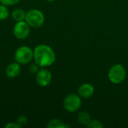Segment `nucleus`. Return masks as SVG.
<instances>
[{
    "instance_id": "13",
    "label": "nucleus",
    "mask_w": 128,
    "mask_h": 128,
    "mask_svg": "<svg viewBox=\"0 0 128 128\" xmlns=\"http://www.w3.org/2000/svg\"><path fill=\"white\" fill-rule=\"evenodd\" d=\"M9 16V10L7 6L0 4V21L5 20Z\"/></svg>"
},
{
    "instance_id": "14",
    "label": "nucleus",
    "mask_w": 128,
    "mask_h": 128,
    "mask_svg": "<svg viewBox=\"0 0 128 128\" xmlns=\"http://www.w3.org/2000/svg\"><path fill=\"white\" fill-rule=\"evenodd\" d=\"M103 127V124L98 120H92L87 125V128H102Z\"/></svg>"
},
{
    "instance_id": "4",
    "label": "nucleus",
    "mask_w": 128,
    "mask_h": 128,
    "mask_svg": "<svg viewBox=\"0 0 128 128\" xmlns=\"http://www.w3.org/2000/svg\"><path fill=\"white\" fill-rule=\"evenodd\" d=\"M109 79L114 84L122 83L126 78V70L120 64H116L111 67L108 74Z\"/></svg>"
},
{
    "instance_id": "2",
    "label": "nucleus",
    "mask_w": 128,
    "mask_h": 128,
    "mask_svg": "<svg viewBox=\"0 0 128 128\" xmlns=\"http://www.w3.org/2000/svg\"><path fill=\"white\" fill-rule=\"evenodd\" d=\"M26 22L28 24L31 28H40L41 27L45 20L44 14L38 9H31L26 12Z\"/></svg>"
},
{
    "instance_id": "5",
    "label": "nucleus",
    "mask_w": 128,
    "mask_h": 128,
    "mask_svg": "<svg viewBox=\"0 0 128 128\" xmlns=\"http://www.w3.org/2000/svg\"><path fill=\"white\" fill-rule=\"evenodd\" d=\"M82 105V100L80 96L76 94H68L64 100H63V106L64 109L70 112H74L77 111Z\"/></svg>"
},
{
    "instance_id": "15",
    "label": "nucleus",
    "mask_w": 128,
    "mask_h": 128,
    "mask_svg": "<svg viewBox=\"0 0 128 128\" xmlns=\"http://www.w3.org/2000/svg\"><path fill=\"white\" fill-rule=\"evenodd\" d=\"M16 122L20 126V127H23L25 125L27 124L28 123V118H26V116H20L16 118Z\"/></svg>"
},
{
    "instance_id": "16",
    "label": "nucleus",
    "mask_w": 128,
    "mask_h": 128,
    "mask_svg": "<svg viewBox=\"0 0 128 128\" xmlns=\"http://www.w3.org/2000/svg\"><path fill=\"white\" fill-rule=\"evenodd\" d=\"M20 0H0V3L5 6H12L19 3Z\"/></svg>"
},
{
    "instance_id": "6",
    "label": "nucleus",
    "mask_w": 128,
    "mask_h": 128,
    "mask_svg": "<svg viewBox=\"0 0 128 128\" xmlns=\"http://www.w3.org/2000/svg\"><path fill=\"white\" fill-rule=\"evenodd\" d=\"M30 26L26 22V20L16 22V24L13 28V33L16 38L19 40L26 39L30 33Z\"/></svg>"
},
{
    "instance_id": "3",
    "label": "nucleus",
    "mask_w": 128,
    "mask_h": 128,
    "mask_svg": "<svg viewBox=\"0 0 128 128\" xmlns=\"http://www.w3.org/2000/svg\"><path fill=\"white\" fill-rule=\"evenodd\" d=\"M14 59L20 64H28L34 59V50L27 46H20L14 52Z\"/></svg>"
},
{
    "instance_id": "12",
    "label": "nucleus",
    "mask_w": 128,
    "mask_h": 128,
    "mask_svg": "<svg viewBox=\"0 0 128 128\" xmlns=\"http://www.w3.org/2000/svg\"><path fill=\"white\" fill-rule=\"evenodd\" d=\"M66 125L64 124V122L57 118H54L50 120L48 124H47V128H64Z\"/></svg>"
},
{
    "instance_id": "11",
    "label": "nucleus",
    "mask_w": 128,
    "mask_h": 128,
    "mask_svg": "<svg viewBox=\"0 0 128 128\" xmlns=\"http://www.w3.org/2000/svg\"><path fill=\"white\" fill-rule=\"evenodd\" d=\"M77 120L78 122L83 125H86L87 127V125L90 123L91 120V116L89 115L88 112H86V111H82L79 112L78 116H77Z\"/></svg>"
},
{
    "instance_id": "17",
    "label": "nucleus",
    "mask_w": 128,
    "mask_h": 128,
    "mask_svg": "<svg viewBox=\"0 0 128 128\" xmlns=\"http://www.w3.org/2000/svg\"><path fill=\"white\" fill-rule=\"evenodd\" d=\"M39 68H40V66L37 63H33V64H30L28 70L32 74H36L39 70Z\"/></svg>"
},
{
    "instance_id": "10",
    "label": "nucleus",
    "mask_w": 128,
    "mask_h": 128,
    "mask_svg": "<svg viewBox=\"0 0 128 128\" xmlns=\"http://www.w3.org/2000/svg\"><path fill=\"white\" fill-rule=\"evenodd\" d=\"M26 15V12L21 8H16V9L14 10L11 14V16H12L13 20H15L16 22L25 20Z\"/></svg>"
},
{
    "instance_id": "18",
    "label": "nucleus",
    "mask_w": 128,
    "mask_h": 128,
    "mask_svg": "<svg viewBox=\"0 0 128 128\" xmlns=\"http://www.w3.org/2000/svg\"><path fill=\"white\" fill-rule=\"evenodd\" d=\"M5 128H20L21 127L16 122H9L4 126Z\"/></svg>"
},
{
    "instance_id": "7",
    "label": "nucleus",
    "mask_w": 128,
    "mask_h": 128,
    "mask_svg": "<svg viewBox=\"0 0 128 128\" xmlns=\"http://www.w3.org/2000/svg\"><path fill=\"white\" fill-rule=\"evenodd\" d=\"M35 80L38 85L42 87L47 86L52 81V74L50 70L45 68L40 69L35 76Z\"/></svg>"
},
{
    "instance_id": "9",
    "label": "nucleus",
    "mask_w": 128,
    "mask_h": 128,
    "mask_svg": "<svg viewBox=\"0 0 128 128\" xmlns=\"http://www.w3.org/2000/svg\"><path fill=\"white\" fill-rule=\"evenodd\" d=\"M94 93V86L89 83H84L78 88V94L83 98H89Z\"/></svg>"
},
{
    "instance_id": "19",
    "label": "nucleus",
    "mask_w": 128,
    "mask_h": 128,
    "mask_svg": "<svg viewBox=\"0 0 128 128\" xmlns=\"http://www.w3.org/2000/svg\"><path fill=\"white\" fill-rule=\"evenodd\" d=\"M46 1H48V2H53V1H55V0H46Z\"/></svg>"
},
{
    "instance_id": "1",
    "label": "nucleus",
    "mask_w": 128,
    "mask_h": 128,
    "mask_svg": "<svg viewBox=\"0 0 128 128\" xmlns=\"http://www.w3.org/2000/svg\"><path fill=\"white\" fill-rule=\"evenodd\" d=\"M34 60L40 67L51 66L56 61L54 50L46 44L38 45L34 50Z\"/></svg>"
},
{
    "instance_id": "8",
    "label": "nucleus",
    "mask_w": 128,
    "mask_h": 128,
    "mask_svg": "<svg viewBox=\"0 0 128 128\" xmlns=\"http://www.w3.org/2000/svg\"><path fill=\"white\" fill-rule=\"evenodd\" d=\"M20 72H21V64L16 62L9 64L5 69V74L9 78L16 77L17 76L20 75Z\"/></svg>"
}]
</instances>
